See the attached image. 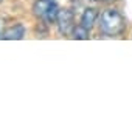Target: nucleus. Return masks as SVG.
Returning <instances> with one entry per match:
<instances>
[{
	"label": "nucleus",
	"mask_w": 132,
	"mask_h": 132,
	"mask_svg": "<svg viewBox=\"0 0 132 132\" xmlns=\"http://www.w3.org/2000/svg\"><path fill=\"white\" fill-rule=\"evenodd\" d=\"M51 0H37V2L34 3V6H33V11H34V14L37 16V17H45V14H47V11H48V8L51 6Z\"/></svg>",
	"instance_id": "5"
},
{
	"label": "nucleus",
	"mask_w": 132,
	"mask_h": 132,
	"mask_svg": "<svg viewBox=\"0 0 132 132\" xmlns=\"http://www.w3.org/2000/svg\"><path fill=\"white\" fill-rule=\"evenodd\" d=\"M100 28L107 36H117V34H120L124 30V19L115 10H106L101 14Z\"/></svg>",
	"instance_id": "1"
},
{
	"label": "nucleus",
	"mask_w": 132,
	"mask_h": 132,
	"mask_svg": "<svg viewBox=\"0 0 132 132\" xmlns=\"http://www.w3.org/2000/svg\"><path fill=\"white\" fill-rule=\"evenodd\" d=\"M93 2H100V0H93Z\"/></svg>",
	"instance_id": "9"
},
{
	"label": "nucleus",
	"mask_w": 132,
	"mask_h": 132,
	"mask_svg": "<svg viewBox=\"0 0 132 132\" xmlns=\"http://www.w3.org/2000/svg\"><path fill=\"white\" fill-rule=\"evenodd\" d=\"M56 23H57V30L61 34H70L75 28V22H73V13L70 10H59V14H57V19H56Z\"/></svg>",
	"instance_id": "2"
},
{
	"label": "nucleus",
	"mask_w": 132,
	"mask_h": 132,
	"mask_svg": "<svg viewBox=\"0 0 132 132\" xmlns=\"http://www.w3.org/2000/svg\"><path fill=\"white\" fill-rule=\"evenodd\" d=\"M25 36V28L23 25L20 23H16L10 28L5 30V34H3V39H8V40H19Z\"/></svg>",
	"instance_id": "3"
},
{
	"label": "nucleus",
	"mask_w": 132,
	"mask_h": 132,
	"mask_svg": "<svg viewBox=\"0 0 132 132\" xmlns=\"http://www.w3.org/2000/svg\"><path fill=\"white\" fill-rule=\"evenodd\" d=\"M96 17H98L96 10H93V8H87V10L84 11L82 17H81V25H82V27H86L87 30H90V28L93 27V23H95Z\"/></svg>",
	"instance_id": "4"
},
{
	"label": "nucleus",
	"mask_w": 132,
	"mask_h": 132,
	"mask_svg": "<svg viewBox=\"0 0 132 132\" xmlns=\"http://www.w3.org/2000/svg\"><path fill=\"white\" fill-rule=\"evenodd\" d=\"M89 31H90V30H87L86 27H82V25L79 23V25H76V27L73 28L72 34H73V39H81V40H86V39H89Z\"/></svg>",
	"instance_id": "6"
},
{
	"label": "nucleus",
	"mask_w": 132,
	"mask_h": 132,
	"mask_svg": "<svg viewBox=\"0 0 132 132\" xmlns=\"http://www.w3.org/2000/svg\"><path fill=\"white\" fill-rule=\"evenodd\" d=\"M0 3H2V0H0Z\"/></svg>",
	"instance_id": "10"
},
{
	"label": "nucleus",
	"mask_w": 132,
	"mask_h": 132,
	"mask_svg": "<svg viewBox=\"0 0 132 132\" xmlns=\"http://www.w3.org/2000/svg\"><path fill=\"white\" fill-rule=\"evenodd\" d=\"M57 14H59V8H57V5L56 3H51V6L48 8V11H47V14H45V20L47 22H54L56 19H57Z\"/></svg>",
	"instance_id": "7"
},
{
	"label": "nucleus",
	"mask_w": 132,
	"mask_h": 132,
	"mask_svg": "<svg viewBox=\"0 0 132 132\" xmlns=\"http://www.w3.org/2000/svg\"><path fill=\"white\" fill-rule=\"evenodd\" d=\"M3 34H5V30H3V20H0V39H3Z\"/></svg>",
	"instance_id": "8"
}]
</instances>
